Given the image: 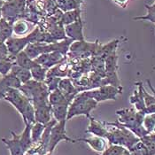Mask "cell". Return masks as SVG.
Instances as JSON below:
<instances>
[{
  "label": "cell",
  "instance_id": "obj_22",
  "mask_svg": "<svg viewBox=\"0 0 155 155\" xmlns=\"http://www.w3.org/2000/svg\"><path fill=\"white\" fill-rule=\"evenodd\" d=\"M30 130H31V125L30 124H25L23 131L21 132V134L19 135L20 141L21 143V145H22L25 152H27L31 147V145L33 143Z\"/></svg>",
  "mask_w": 155,
  "mask_h": 155
},
{
  "label": "cell",
  "instance_id": "obj_12",
  "mask_svg": "<svg viewBox=\"0 0 155 155\" xmlns=\"http://www.w3.org/2000/svg\"><path fill=\"white\" fill-rule=\"evenodd\" d=\"M77 142H84L87 143L91 150L97 153H103L107 148V140L105 137H100L97 136H92L86 138H78L76 139Z\"/></svg>",
  "mask_w": 155,
  "mask_h": 155
},
{
  "label": "cell",
  "instance_id": "obj_16",
  "mask_svg": "<svg viewBox=\"0 0 155 155\" xmlns=\"http://www.w3.org/2000/svg\"><path fill=\"white\" fill-rule=\"evenodd\" d=\"M58 89L63 93V95L67 97V99L72 103L73 99L74 98V97L78 94L76 89L74 88V86L73 85L71 81L68 78H64V79H60Z\"/></svg>",
  "mask_w": 155,
  "mask_h": 155
},
{
  "label": "cell",
  "instance_id": "obj_38",
  "mask_svg": "<svg viewBox=\"0 0 155 155\" xmlns=\"http://www.w3.org/2000/svg\"><path fill=\"white\" fill-rule=\"evenodd\" d=\"M154 3H155V1H154Z\"/></svg>",
  "mask_w": 155,
  "mask_h": 155
},
{
  "label": "cell",
  "instance_id": "obj_32",
  "mask_svg": "<svg viewBox=\"0 0 155 155\" xmlns=\"http://www.w3.org/2000/svg\"><path fill=\"white\" fill-rule=\"evenodd\" d=\"M112 1L121 8H125L130 3V0H112Z\"/></svg>",
  "mask_w": 155,
  "mask_h": 155
},
{
  "label": "cell",
  "instance_id": "obj_15",
  "mask_svg": "<svg viewBox=\"0 0 155 155\" xmlns=\"http://www.w3.org/2000/svg\"><path fill=\"white\" fill-rule=\"evenodd\" d=\"M137 89L133 91V94L130 97V104L135 107V109L138 112H143L144 114V109H145V104L143 100V85L141 82L137 83Z\"/></svg>",
  "mask_w": 155,
  "mask_h": 155
},
{
  "label": "cell",
  "instance_id": "obj_31",
  "mask_svg": "<svg viewBox=\"0 0 155 155\" xmlns=\"http://www.w3.org/2000/svg\"><path fill=\"white\" fill-rule=\"evenodd\" d=\"M8 55H9V51L6 47L5 43H0V59L5 58Z\"/></svg>",
  "mask_w": 155,
  "mask_h": 155
},
{
  "label": "cell",
  "instance_id": "obj_10",
  "mask_svg": "<svg viewBox=\"0 0 155 155\" xmlns=\"http://www.w3.org/2000/svg\"><path fill=\"white\" fill-rule=\"evenodd\" d=\"M90 124L86 130V133H90L93 136L100 137H107L108 131V126L106 121H100L96 120L94 117L91 116Z\"/></svg>",
  "mask_w": 155,
  "mask_h": 155
},
{
  "label": "cell",
  "instance_id": "obj_24",
  "mask_svg": "<svg viewBox=\"0 0 155 155\" xmlns=\"http://www.w3.org/2000/svg\"><path fill=\"white\" fill-rule=\"evenodd\" d=\"M81 13H82L81 9H76V10L65 12L64 14L61 15V24L67 26L68 24H71L74 21H76L78 19L82 18Z\"/></svg>",
  "mask_w": 155,
  "mask_h": 155
},
{
  "label": "cell",
  "instance_id": "obj_18",
  "mask_svg": "<svg viewBox=\"0 0 155 155\" xmlns=\"http://www.w3.org/2000/svg\"><path fill=\"white\" fill-rule=\"evenodd\" d=\"M68 104H60L51 107V113L52 117L56 120L57 121L61 120H67L68 112Z\"/></svg>",
  "mask_w": 155,
  "mask_h": 155
},
{
  "label": "cell",
  "instance_id": "obj_3",
  "mask_svg": "<svg viewBox=\"0 0 155 155\" xmlns=\"http://www.w3.org/2000/svg\"><path fill=\"white\" fill-rule=\"evenodd\" d=\"M66 123L67 120H61L57 121L55 125L52 127L50 135V140L48 144V153H52L56 146L61 142V141H67L70 143H77L76 139H74L69 137L67 135V130H66Z\"/></svg>",
  "mask_w": 155,
  "mask_h": 155
},
{
  "label": "cell",
  "instance_id": "obj_8",
  "mask_svg": "<svg viewBox=\"0 0 155 155\" xmlns=\"http://www.w3.org/2000/svg\"><path fill=\"white\" fill-rule=\"evenodd\" d=\"M65 60V55H63L61 52L59 51H52L50 53H44L39 55L36 59H35V62L37 64L43 66L46 69H50L53 68L54 66L60 64L63 60Z\"/></svg>",
  "mask_w": 155,
  "mask_h": 155
},
{
  "label": "cell",
  "instance_id": "obj_25",
  "mask_svg": "<svg viewBox=\"0 0 155 155\" xmlns=\"http://www.w3.org/2000/svg\"><path fill=\"white\" fill-rule=\"evenodd\" d=\"M14 64H15V56H12L9 54L7 57L0 59V74L3 76L8 74L11 72L12 66Z\"/></svg>",
  "mask_w": 155,
  "mask_h": 155
},
{
  "label": "cell",
  "instance_id": "obj_28",
  "mask_svg": "<svg viewBox=\"0 0 155 155\" xmlns=\"http://www.w3.org/2000/svg\"><path fill=\"white\" fill-rule=\"evenodd\" d=\"M28 31V24L24 21H17L12 24V32L18 36H23Z\"/></svg>",
  "mask_w": 155,
  "mask_h": 155
},
{
  "label": "cell",
  "instance_id": "obj_17",
  "mask_svg": "<svg viewBox=\"0 0 155 155\" xmlns=\"http://www.w3.org/2000/svg\"><path fill=\"white\" fill-rule=\"evenodd\" d=\"M10 73H12L14 76H16L20 80V82L21 83V84H26L27 82H28L29 80L32 79L30 70L26 69L24 68H21V67H20V66H18L16 64H14L12 66Z\"/></svg>",
  "mask_w": 155,
  "mask_h": 155
},
{
  "label": "cell",
  "instance_id": "obj_29",
  "mask_svg": "<svg viewBox=\"0 0 155 155\" xmlns=\"http://www.w3.org/2000/svg\"><path fill=\"white\" fill-rule=\"evenodd\" d=\"M143 126L149 134L153 132L155 128V114H150L144 115Z\"/></svg>",
  "mask_w": 155,
  "mask_h": 155
},
{
  "label": "cell",
  "instance_id": "obj_6",
  "mask_svg": "<svg viewBox=\"0 0 155 155\" xmlns=\"http://www.w3.org/2000/svg\"><path fill=\"white\" fill-rule=\"evenodd\" d=\"M24 7L25 0H12L10 2H6L4 4L2 8L3 18L11 23V21H13L19 15L23 13Z\"/></svg>",
  "mask_w": 155,
  "mask_h": 155
},
{
  "label": "cell",
  "instance_id": "obj_26",
  "mask_svg": "<svg viewBox=\"0 0 155 155\" xmlns=\"http://www.w3.org/2000/svg\"><path fill=\"white\" fill-rule=\"evenodd\" d=\"M45 125L40 122H35L31 125V138L33 143H37L41 140L43 133L45 131Z\"/></svg>",
  "mask_w": 155,
  "mask_h": 155
},
{
  "label": "cell",
  "instance_id": "obj_11",
  "mask_svg": "<svg viewBox=\"0 0 155 155\" xmlns=\"http://www.w3.org/2000/svg\"><path fill=\"white\" fill-rule=\"evenodd\" d=\"M21 86V83L12 73L4 75L2 78H0V99L4 98V96L9 89L11 88L20 89Z\"/></svg>",
  "mask_w": 155,
  "mask_h": 155
},
{
  "label": "cell",
  "instance_id": "obj_14",
  "mask_svg": "<svg viewBox=\"0 0 155 155\" xmlns=\"http://www.w3.org/2000/svg\"><path fill=\"white\" fill-rule=\"evenodd\" d=\"M11 134H12V139L1 138L2 142L7 146L11 155H24L26 152L24 151L21 143L20 141L19 135L13 131H11Z\"/></svg>",
  "mask_w": 155,
  "mask_h": 155
},
{
  "label": "cell",
  "instance_id": "obj_4",
  "mask_svg": "<svg viewBox=\"0 0 155 155\" xmlns=\"http://www.w3.org/2000/svg\"><path fill=\"white\" fill-rule=\"evenodd\" d=\"M122 88L120 87H115L110 84L101 85L99 88L88 91L87 94L90 97L93 98L97 103L106 101V100H116L117 96L121 94Z\"/></svg>",
  "mask_w": 155,
  "mask_h": 155
},
{
  "label": "cell",
  "instance_id": "obj_23",
  "mask_svg": "<svg viewBox=\"0 0 155 155\" xmlns=\"http://www.w3.org/2000/svg\"><path fill=\"white\" fill-rule=\"evenodd\" d=\"M59 6L64 12L81 9V5L84 0H58Z\"/></svg>",
  "mask_w": 155,
  "mask_h": 155
},
{
  "label": "cell",
  "instance_id": "obj_37",
  "mask_svg": "<svg viewBox=\"0 0 155 155\" xmlns=\"http://www.w3.org/2000/svg\"><path fill=\"white\" fill-rule=\"evenodd\" d=\"M153 132H154V133H155V128H154V130H153Z\"/></svg>",
  "mask_w": 155,
  "mask_h": 155
},
{
  "label": "cell",
  "instance_id": "obj_35",
  "mask_svg": "<svg viewBox=\"0 0 155 155\" xmlns=\"http://www.w3.org/2000/svg\"><path fill=\"white\" fill-rule=\"evenodd\" d=\"M2 1H4L5 3H6V2H10V1H12V0H2Z\"/></svg>",
  "mask_w": 155,
  "mask_h": 155
},
{
  "label": "cell",
  "instance_id": "obj_1",
  "mask_svg": "<svg viewBox=\"0 0 155 155\" xmlns=\"http://www.w3.org/2000/svg\"><path fill=\"white\" fill-rule=\"evenodd\" d=\"M107 124L108 131L106 138L110 144L121 145L130 150L140 141L139 137L127 128L120 125L117 120L114 122H107Z\"/></svg>",
  "mask_w": 155,
  "mask_h": 155
},
{
  "label": "cell",
  "instance_id": "obj_27",
  "mask_svg": "<svg viewBox=\"0 0 155 155\" xmlns=\"http://www.w3.org/2000/svg\"><path fill=\"white\" fill-rule=\"evenodd\" d=\"M147 12L143 16H137L134 17V20H138V21H147L152 23L155 24V3L153 5H144Z\"/></svg>",
  "mask_w": 155,
  "mask_h": 155
},
{
  "label": "cell",
  "instance_id": "obj_13",
  "mask_svg": "<svg viewBox=\"0 0 155 155\" xmlns=\"http://www.w3.org/2000/svg\"><path fill=\"white\" fill-rule=\"evenodd\" d=\"M51 106L50 103H45L35 107V120L36 122H40L43 124H47L52 119Z\"/></svg>",
  "mask_w": 155,
  "mask_h": 155
},
{
  "label": "cell",
  "instance_id": "obj_5",
  "mask_svg": "<svg viewBox=\"0 0 155 155\" xmlns=\"http://www.w3.org/2000/svg\"><path fill=\"white\" fill-rule=\"evenodd\" d=\"M3 99L9 102L19 112L21 117L23 116L27 108L31 103V101L19 89H14V88L9 89L4 96Z\"/></svg>",
  "mask_w": 155,
  "mask_h": 155
},
{
  "label": "cell",
  "instance_id": "obj_2",
  "mask_svg": "<svg viewBox=\"0 0 155 155\" xmlns=\"http://www.w3.org/2000/svg\"><path fill=\"white\" fill-rule=\"evenodd\" d=\"M97 104L98 103L96 100L88 96L87 91L78 93L68 107L67 120L80 115H84L89 119L91 116V113L97 108Z\"/></svg>",
  "mask_w": 155,
  "mask_h": 155
},
{
  "label": "cell",
  "instance_id": "obj_20",
  "mask_svg": "<svg viewBox=\"0 0 155 155\" xmlns=\"http://www.w3.org/2000/svg\"><path fill=\"white\" fill-rule=\"evenodd\" d=\"M15 64L21 68H26V69L30 70L36 65V62L34 60L30 59L27 55V53L24 51H22L15 56Z\"/></svg>",
  "mask_w": 155,
  "mask_h": 155
},
{
  "label": "cell",
  "instance_id": "obj_21",
  "mask_svg": "<svg viewBox=\"0 0 155 155\" xmlns=\"http://www.w3.org/2000/svg\"><path fill=\"white\" fill-rule=\"evenodd\" d=\"M47 72L48 69L44 68L43 66L37 64L36 62V65L30 69L32 79L36 81V82H40V83L45 82V80L47 78Z\"/></svg>",
  "mask_w": 155,
  "mask_h": 155
},
{
  "label": "cell",
  "instance_id": "obj_30",
  "mask_svg": "<svg viewBox=\"0 0 155 155\" xmlns=\"http://www.w3.org/2000/svg\"><path fill=\"white\" fill-rule=\"evenodd\" d=\"M143 100H144V104H145V107H150L152 105L155 104V97L153 95L149 94L146 90L143 88Z\"/></svg>",
  "mask_w": 155,
  "mask_h": 155
},
{
  "label": "cell",
  "instance_id": "obj_9",
  "mask_svg": "<svg viewBox=\"0 0 155 155\" xmlns=\"http://www.w3.org/2000/svg\"><path fill=\"white\" fill-rule=\"evenodd\" d=\"M65 34L68 38L73 40L74 42L84 41V21L80 18L76 21L65 26Z\"/></svg>",
  "mask_w": 155,
  "mask_h": 155
},
{
  "label": "cell",
  "instance_id": "obj_33",
  "mask_svg": "<svg viewBox=\"0 0 155 155\" xmlns=\"http://www.w3.org/2000/svg\"><path fill=\"white\" fill-rule=\"evenodd\" d=\"M144 114H155V104L152 105L150 107H146L144 109Z\"/></svg>",
  "mask_w": 155,
  "mask_h": 155
},
{
  "label": "cell",
  "instance_id": "obj_34",
  "mask_svg": "<svg viewBox=\"0 0 155 155\" xmlns=\"http://www.w3.org/2000/svg\"><path fill=\"white\" fill-rule=\"evenodd\" d=\"M5 2L0 0V19L2 18V8H3V5H4Z\"/></svg>",
  "mask_w": 155,
  "mask_h": 155
},
{
  "label": "cell",
  "instance_id": "obj_36",
  "mask_svg": "<svg viewBox=\"0 0 155 155\" xmlns=\"http://www.w3.org/2000/svg\"><path fill=\"white\" fill-rule=\"evenodd\" d=\"M46 155H51V153H48Z\"/></svg>",
  "mask_w": 155,
  "mask_h": 155
},
{
  "label": "cell",
  "instance_id": "obj_19",
  "mask_svg": "<svg viewBox=\"0 0 155 155\" xmlns=\"http://www.w3.org/2000/svg\"><path fill=\"white\" fill-rule=\"evenodd\" d=\"M48 100L51 107L56 106V105H60V104H68L70 106V104H71L59 89L50 91Z\"/></svg>",
  "mask_w": 155,
  "mask_h": 155
},
{
  "label": "cell",
  "instance_id": "obj_7",
  "mask_svg": "<svg viewBox=\"0 0 155 155\" xmlns=\"http://www.w3.org/2000/svg\"><path fill=\"white\" fill-rule=\"evenodd\" d=\"M6 47L8 49L9 54L12 56H16L18 53L24 51L26 46L31 43L30 36L27 35L21 37H9L5 42Z\"/></svg>",
  "mask_w": 155,
  "mask_h": 155
}]
</instances>
